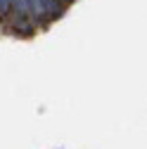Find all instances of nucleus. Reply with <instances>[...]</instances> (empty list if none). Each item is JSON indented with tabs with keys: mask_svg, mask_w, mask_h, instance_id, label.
<instances>
[{
	"mask_svg": "<svg viewBox=\"0 0 147 149\" xmlns=\"http://www.w3.org/2000/svg\"><path fill=\"white\" fill-rule=\"evenodd\" d=\"M64 3H69V0H64Z\"/></svg>",
	"mask_w": 147,
	"mask_h": 149,
	"instance_id": "nucleus-3",
	"label": "nucleus"
},
{
	"mask_svg": "<svg viewBox=\"0 0 147 149\" xmlns=\"http://www.w3.org/2000/svg\"><path fill=\"white\" fill-rule=\"evenodd\" d=\"M36 12L43 19H52L64 12V0H36Z\"/></svg>",
	"mask_w": 147,
	"mask_h": 149,
	"instance_id": "nucleus-1",
	"label": "nucleus"
},
{
	"mask_svg": "<svg viewBox=\"0 0 147 149\" xmlns=\"http://www.w3.org/2000/svg\"><path fill=\"white\" fill-rule=\"evenodd\" d=\"M12 10V0H0V17H5Z\"/></svg>",
	"mask_w": 147,
	"mask_h": 149,
	"instance_id": "nucleus-2",
	"label": "nucleus"
}]
</instances>
